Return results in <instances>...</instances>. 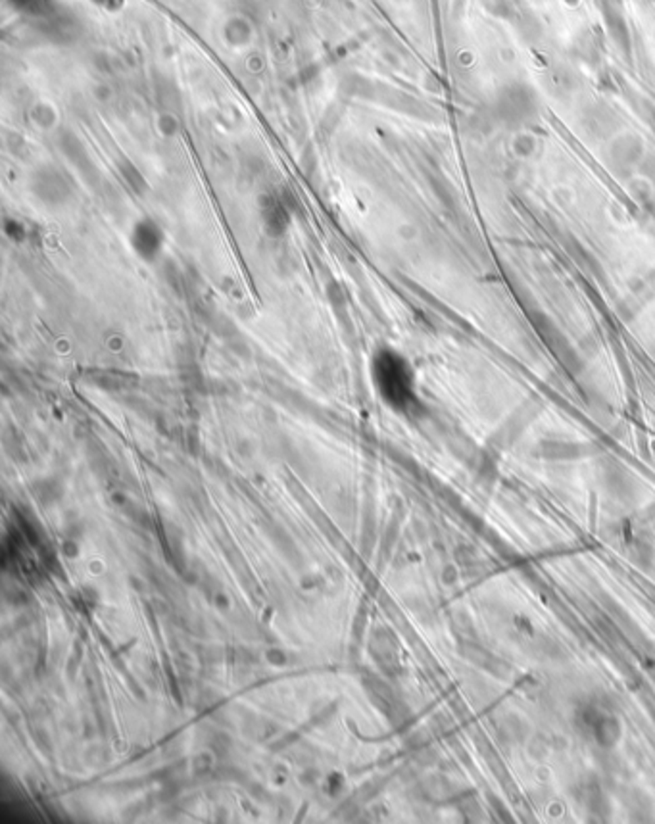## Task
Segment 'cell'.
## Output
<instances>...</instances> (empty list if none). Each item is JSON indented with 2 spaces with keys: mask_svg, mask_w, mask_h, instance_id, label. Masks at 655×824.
<instances>
[{
  "mask_svg": "<svg viewBox=\"0 0 655 824\" xmlns=\"http://www.w3.org/2000/svg\"><path fill=\"white\" fill-rule=\"evenodd\" d=\"M498 116L507 123H521L529 118L534 108H537V98L532 88H529L523 83H513L507 85L502 93L498 94Z\"/></svg>",
  "mask_w": 655,
  "mask_h": 824,
  "instance_id": "6da1fadb",
  "label": "cell"
}]
</instances>
